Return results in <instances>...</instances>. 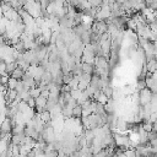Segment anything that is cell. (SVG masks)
I'll list each match as a JSON object with an SVG mask.
<instances>
[{
  "label": "cell",
  "instance_id": "cell-1",
  "mask_svg": "<svg viewBox=\"0 0 157 157\" xmlns=\"http://www.w3.org/2000/svg\"><path fill=\"white\" fill-rule=\"evenodd\" d=\"M139 98H140V104L145 105L147 103H151V98H152V92L146 87L141 91H139Z\"/></svg>",
  "mask_w": 157,
  "mask_h": 157
},
{
  "label": "cell",
  "instance_id": "cell-2",
  "mask_svg": "<svg viewBox=\"0 0 157 157\" xmlns=\"http://www.w3.org/2000/svg\"><path fill=\"white\" fill-rule=\"evenodd\" d=\"M146 70H147L150 74H152V72L157 71V61H156L155 59H150V60H147Z\"/></svg>",
  "mask_w": 157,
  "mask_h": 157
},
{
  "label": "cell",
  "instance_id": "cell-3",
  "mask_svg": "<svg viewBox=\"0 0 157 157\" xmlns=\"http://www.w3.org/2000/svg\"><path fill=\"white\" fill-rule=\"evenodd\" d=\"M25 72H26V71H25L22 67L17 66V67L11 72V77H13V78H16V80L22 78V77H23V75H25Z\"/></svg>",
  "mask_w": 157,
  "mask_h": 157
},
{
  "label": "cell",
  "instance_id": "cell-4",
  "mask_svg": "<svg viewBox=\"0 0 157 157\" xmlns=\"http://www.w3.org/2000/svg\"><path fill=\"white\" fill-rule=\"evenodd\" d=\"M81 117H82V108H81L80 104H77V105H75L74 109H72V118L78 119V118H81Z\"/></svg>",
  "mask_w": 157,
  "mask_h": 157
},
{
  "label": "cell",
  "instance_id": "cell-5",
  "mask_svg": "<svg viewBox=\"0 0 157 157\" xmlns=\"http://www.w3.org/2000/svg\"><path fill=\"white\" fill-rule=\"evenodd\" d=\"M145 5H146V7L151 9L152 11H157V0H146Z\"/></svg>",
  "mask_w": 157,
  "mask_h": 157
},
{
  "label": "cell",
  "instance_id": "cell-6",
  "mask_svg": "<svg viewBox=\"0 0 157 157\" xmlns=\"http://www.w3.org/2000/svg\"><path fill=\"white\" fill-rule=\"evenodd\" d=\"M29 96L31 98H37L40 96V88L39 87H32L29 88Z\"/></svg>",
  "mask_w": 157,
  "mask_h": 157
},
{
  "label": "cell",
  "instance_id": "cell-7",
  "mask_svg": "<svg viewBox=\"0 0 157 157\" xmlns=\"http://www.w3.org/2000/svg\"><path fill=\"white\" fill-rule=\"evenodd\" d=\"M17 82H18V80H16V78H13V77L10 76V77H9V81H7V87H9V90H15Z\"/></svg>",
  "mask_w": 157,
  "mask_h": 157
}]
</instances>
